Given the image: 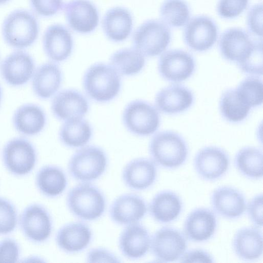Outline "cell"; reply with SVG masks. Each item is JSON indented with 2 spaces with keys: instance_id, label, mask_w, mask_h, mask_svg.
<instances>
[{
  "instance_id": "34",
  "label": "cell",
  "mask_w": 263,
  "mask_h": 263,
  "mask_svg": "<svg viewBox=\"0 0 263 263\" xmlns=\"http://www.w3.org/2000/svg\"><path fill=\"white\" fill-rule=\"evenodd\" d=\"M262 151L252 146L245 147L236 154L235 165L245 177L251 179H259L262 177Z\"/></svg>"
},
{
  "instance_id": "29",
  "label": "cell",
  "mask_w": 263,
  "mask_h": 263,
  "mask_svg": "<svg viewBox=\"0 0 263 263\" xmlns=\"http://www.w3.org/2000/svg\"><path fill=\"white\" fill-rule=\"evenodd\" d=\"M236 255L245 260H254L262 254V235L256 227H244L237 231L232 242Z\"/></svg>"
},
{
  "instance_id": "43",
  "label": "cell",
  "mask_w": 263,
  "mask_h": 263,
  "mask_svg": "<svg viewBox=\"0 0 263 263\" xmlns=\"http://www.w3.org/2000/svg\"><path fill=\"white\" fill-rule=\"evenodd\" d=\"M20 254V246L15 240L8 238L0 241V263L16 262Z\"/></svg>"
},
{
  "instance_id": "2",
  "label": "cell",
  "mask_w": 263,
  "mask_h": 263,
  "mask_svg": "<svg viewBox=\"0 0 263 263\" xmlns=\"http://www.w3.org/2000/svg\"><path fill=\"white\" fill-rule=\"evenodd\" d=\"M149 153L156 165L173 169L185 162L189 149L186 142L179 134L165 130L157 133L151 139Z\"/></svg>"
},
{
  "instance_id": "33",
  "label": "cell",
  "mask_w": 263,
  "mask_h": 263,
  "mask_svg": "<svg viewBox=\"0 0 263 263\" xmlns=\"http://www.w3.org/2000/svg\"><path fill=\"white\" fill-rule=\"evenodd\" d=\"M110 65L120 74L134 76L139 73L145 64V57L135 48L119 49L112 54Z\"/></svg>"
},
{
  "instance_id": "14",
  "label": "cell",
  "mask_w": 263,
  "mask_h": 263,
  "mask_svg": "<svg viewBox=\"0 0 263 263\" xmlns=\"http://www.w3.org/2000/svg\"><path fill=\"white\" fill-rule=\"evenodd\" d=\"M35 65L32 57L23 50L15 51L7 55L0 66L1 76L8 85L18 87L26 84L32 78Z\"/></svg>"
},
{
  "instance_id": "13",
  "label": "cell",
  "mask_w": 263,
  "mask_h": 263,
  "mask_svg": "<svg viewBox=\"0 0 263 263\" xmlns=\"http://www.w3.org/2000/svg\"><path fill=\"white\" fill-rule=\"evenodd\" d=\"M230 160L228 154L221 148L206 146L200 149L194 159L196 172L202 179L214 181L228 171Z\"/></svg>"
},
{
  "instance_id": "39",
  "label": "cell",
  "mask_w": 263,
  "mask_h": 263,
  "mask_svg": "<svg viewBox=\"0 0 263 263\" xmlns=\"http://www.w3.org/2000/svg\"><path fill=\"white\" fill-rule=\"evenodd\" d=\"M17 222V214L14 205L7 199L0 197V235L12 232Z\"/></svg>"
},
{
  "instance_id": "30",
  "label": "cell",
  "mask_w": 263,
  "mask_h": 263,
  "mask_svg": "<svg viewBox=\"0 0 263 263\" xmlns=\"http://www.w3.org/2000/svg\"><path fill=\"white\" fill-rule=\"evenodd\" d=\"M152 217L161 223L175 220L179 216L182 209V201L176 194L170 191H163L157 194L149 205Z\"/></svg>"
},
{
  "instance_id": "6",
  "label": "cell",
  "mask_w": 263,
  "mask_h": 263,
  "mask_svg": "<svg viewBox=\"0 0 263 263\" xmlns=\"http://www.w3.org/2000/svg\"><path fill=\"white\" fill-rule=\"evenodd\" d=\"M171 39L168 26L161 21L149 20L143 22L134 32L133 47L144 57H154L163 53Z\"/></svg>"
},
{
  "instance_id": "28",
  "label": "cell",
  "mask_w": 263,
  "mask_h": 263,
  "mask_svg": "<svg viewBox=\"0 0 263 263\" xmlns=\"http://www.w3.org/2000/svg\"><path fill=\"white\" fill-rule=\"evenodd\" d=\"M12 122L15 129L27 136L36 135L44 128L46 116L39 105L29 103L20 106L14 112Z\"/></svg>"
},
{
  "instance_id": "46",
  "label": "cell",
  "mask_w": 263,
  "mask_h": 263,
  "mask_svg": "<svg viewBox=\"0 0 263 263\" xmlns=\"http://www.w3.org/2000/svg\"><path fill=\"white\" fill-rule=\"evenodd\" d=\"M182 262H212L213 258L207 252L199 249L185 252L180 258Z\"/></svg>"
},
{
  "instance_id": "22",
  "label": "cell",
  "mask_w": 263,
  "mask_h": 263,
  "mask_svg": "<svg viewBox=\"0 0 263 263\" xmlns=\"http://www.w3.org/2000/svg\"><path fill=\"white\" fill-rule=\"evenodd\" d=\"M213 210L220 216L229 219L240 217L246 209L243 195L230 186H221L215 190L211 195Z\"/></svg>"
},
{
  "instance_id": "12",
  "label": "cell",
  "mask_w": 263,
  "mask_h": 263,
  "mask_svg": "<svg viewBox=\"0 0 263 263\" xmlns=\"http://www.w3.org/2000/svg\"><path fill=\"white\" fill-rule=\"evenodd\" d=\"M195 68L196 62L193 56L180 49L163 53L158 63L160 76L172 82H180L187 79L193 74Z\"/></svg>"
},
{
  "instance_id": "25",
  "label": "cell",
  "mask_w": 263,
  "mask_h": 263,
  "mask_svg": "<svg viewBox=\"0 0 263 263\" xmlns=\"http://www.w3.org/2000/svg\"><path fill=\"white\" fill-rule=\"evenodd\" d=\"M217 228L214 213L205 208H198L187 216L183 226L185 236L195 242H202L210 239Z\"/></svg>"
},
{
  "instance_id": "5",
  "label": "cell",
  "mask_w": 263,
  "mask_h": 263,
  "mask_svg": "<svg viewBox=\"0 0 263 263\" xmlns=\"http://www.w3.org/2000/svg\"><path fill=\"white\" fill-rule=\"evenodd\" d=\"M105 151L95 145L84 146L77 151L68 163L70 175L81 182H90L99 178L107 167Z\"/></svg>"
},
{
  "instance_id": "44",
  "label": "cell",
  "mask_w": 263,
  "mask_h": 263,
  "mask_svg": "<svg viewBox=\"0 0 263 263\" xmlns=\"http://www.w3.org/2000/svg\"><path fill=\"white\" fill-rule=\"evenodd\" d=\"M247 212L252 222L258 227L262 226V196L258 194L253 197L247 206Z\"/></svg>"
},
{
  "instance_id": "10",
  "label": "cell",
  "mask_w": 263,
  "mask_h": 263,
  "mask_svg": "<svg viewBox=\"0 0 263 263\" xmlns=\"http://www.w3.org/2000/svg\"><path fill=\"white\" fill-rule=\"evenodd\" d=\"M23 233L30 241L40 243L48 240L52 230V221L48 211L42 205L33 203L27 206L20 217Z\"/></svg>"
},
{
  "instance_id": "4",
  "label": "cell",
  "mask_w": 263,
  "mask_h": 263,
  "mask_svg": "<svg viewBox=\"0 0 263 263\" xmlns=\"http://www.w3.org/2000/svg\"><path fill=\"white\" fill-rule=\"evenodd\" d=\"M39 24L35 16L25 9H17L5 18L2 26V34L5 43L18 49L31 46L39 33Z\"/></svg>"
},
{
  "instance_id": "32",
  "label": "cell",
  "mask_w": 263,
  "mask_h": 263,
  "mask_svg": "<svg viewBox=\"0 0 263 263\" xmlns=\"http://www.w3.org/2000/svg\"><path fill=\"white\" fill-rule=\"evenodd\" d=\"M35 184L43 195L50 198L60 196L65 190L67 179L65 172L59 167L45 165L37 172Z\"/></svg>"
},
{
  "instance_id": "17",
  "label": "cell",
  "mask_w": 263,
  "mask_h": 263,
  "mask_svg": "<svg viewBox=\"0 0 263 263\" xmlns=\"http://www.w3.org/2000/svg\"><path fill=\"white\" fill-rule=\"evenodd\" d=\"M89 108L86 97L74 89L60 91L53 97L51 104L54 116L63 121L74 118H83Z\"/></svg>"
},
{
  "instance_id": "36",
  "label": "cell",
  "mask_w": 263,
  "mask_h": 263,
  "mask_svg": "<svg viewBox=\"0 0 263 263\" xmlns=\"http://www.w3.org/2000/svg\"><path fill=\"white\" fill-rule=\"evenodd\" d=\"M159 14L161 21L169 28H179L189 21L191 12L183 0H165L161 5Z\"/></svg>"
},
{
  "instance_id": "15",
  "label": "cell",
  "mask_w": 263,
  "mask_h": 263,
  "mask_svg": "<svg viewBox=\"0 0 263 263\" xmlns=\"http://www.w3.org/2000/svg\"><path fill=\"white\" fill-rule=\"evenodd\" d=\"M63 9L67 24L75 32L88 34L97 27L99 11L89 0H70Z\"/></svg>"
},
{
  "instance_id": "8",
  "label": "cell",
  "mask_w": 263,
  "mask_h": 263,
  "mask_svg": "<svg viewBox=\"0 0 263 263\" xmlns=\"http://www.w3.org/2000/svg\"><path fill=\"white\" fill-rule=\"evenodd\" d=\"M4 164L13 175H28L34 168L37 160L36 149L27 139L14 138L5 145L2 153Z\"/></svg>"
},
{
  "instance_id": "11",
  "label": "cell",
  "mask_w": 263,
  "mask_h": 263,
  "mask_svg": "<svg viewBox=\"0 0 263 263\" xmlns=\"http://www.w3.org/2000/svg\"><path fill=\"white\" fill-rule=\"evenodd\" d=\"M216 23L205 15L195 16L184 26L183 37L186 45L192 50L203 52L215 44L218 37Z\"/></svg>"
},
{
  "instance_id": "41",
  "label": "cell",
  "mask_w": 263,
  "mask_h": 263,
  "mask_svg": "<svg viewBox=\"0 0 263 263\" xmlns=\"http://www.w3.org/2000/svg\"><path fill=\"white\" fill-rule=\"evenodd\" d=\"M33 12L39 16L50 17L63 8V0H29Z\"/></svg>"
},
{
  "instance_id": "37",
  "label": "cell",
  "mask_w": 263,
  "mask_h": 263,
  "mask_svg": "<svg viewBox=\"0 0 263 263\" xmlns=\"http://www.w3.org/2000/svg\"><path fill=\"white\" fill-rule=\"evenodd\" d=\"M236 89L242 101L251 108L261 105L263 86L260 79L248 77L239 84Z\"/></svg>"
},
{
  "instance_id": "9",
  "label": "cell",
  "mask_w": 263,
  "mask_h": 263,
  "mask_svg": "<svg viewBox=\"0 0 263 263\" xmlns=\"http://www.w3.org/2000/svg\"><path fill=\"white\" fill-rule=\"evenodd\" d=\"M187 241L179 230L163 227L151 237L152 252L155 258L162 262H172L179 259L187 249Z\"/></svg>"
},
{
  "instance_id": "18",
  "label": "cell",
  "mask_w": 263,
  "mask_h": 263,
  "mask_svg": "<svg viewBox=\"0 0 263 263\" xmlns=\"http://www.w3.org/2000/svg\"><path fill=\"white\" fill-rule=\"evenodd\" d=\"M43 47L47 57L53 62L67 60L73 48V40L64 25L54 24L48 26L43 36Z\"/></svg>"
},
{
  "instance_id": "48",
  "label": "cell",
  "mask_w": 263,
  "mask_h": 263,
  "mask_svg": "<svg viewBox=\"0 0 263 263\" xmlns=\"http://www.w3.org/2000/svg\"><path fill=\"white\" fill-rule=\"evenodd\" d=\"M2 88L0 85V103H1V102L2 100Z\"/></svg>"
},
{
  "instance_id": "47",
  "label": "cell",
  "mask_w": 263,
  "mask_h": 263,
  "mask_svg": "<svg viewBox=\"0 0 263 263\" xmlns=\"http://www.w3.org/2000/svg\"><path fill=\"white\" fill-rule=\"evenodd\" d=\"M10 0H0V5H3L7 3Z\"/></svg>"
},
{
  "instance_id": "40",
  "label": "cell",
  "mask_w": 263,
  "mask_h": 263,
  "mask_svg": "<svg viewBox=\"0 0 263 263\" xmlns=\"http://www.w3.org/2000/svg\"><path fill=\"white\" fill-rule=\"evenodd\" d=\"M248 4L249 0H218L216 11L221 17L232 19L241 14Z\"/></svg>"
},
{
  "instance_id": "21",
  "label": "cell",
  "mask_w": 263,
  "mask_h": 263,
  "mask_svg": "<svg viewBox=\"0 0 263 263\" xmlns=\"http://www.w3.org/2000/svg\"><path fill=\"white\" fill-rule=\"evenodd\" d=\"M157 174L155 163L144 158L129 161L122 172L123 182L128 188L142 191L151 187L155 182Z\"/></svg>"
},
{
  "instance_id": "16",
  "label": "cell",
  "mask_w": 263,
  "mask_h": 263,
  "mask_svg": "<svg viewBox=\"0 0 263 263\" xmlns=\"http://www.w3.org/2000/svg\"><path fill=\"white\" fill-rule=\"evenodd\" d=\"M147 211L144 200L135 194H124L118 196L109 209L111 219L116 223L128 226L138 223Z\"/></svg>"
},
{
  "instance_id": "26",
  "label": "cell",
  "mask_w": 263,
  "mask_h": 263,
  "mask_svg": "<svg viewBox=\"0 0 263 263\" xmlns=\"http://www.w3.org/2000/svg\"><path fill=\"white\" fill-rule=\"evenodd\" d=\"M133 26L130 12L124 7H115L108 9L102 21V28L106 37L110 41L119 43L130 35Z\"/></svg>"
},
{
  "instance_id": "45",
  "label": "cell",
  "mask_w": 263,
  "mask_h": 263,
  "mask_svg": "<svg viewBox=\"0 0 263 263\" xmlns=\"http://www.w3.org/2000/svg\"><path fill=\"white\" fill-rule=\"evenodd\" d=\"M86 259L89 262H120V260L114 254L101 248H93L90 250L87 254Z\"/></svg>"
},
{
  "instance_id": "42",
  "label": "cell",
  "mask_w": 263,
  "mask_h": 263,
  "mask_svg": "<svg viewBox=\"0 0 263 263\" xmlns=\"http://www.w3.org/2000/svg\"><path fill=\"white\" fill-rule=\"evenodd\" d=\"M262 8L261 4L254 5L250 9L247 17V25L249 32L260 38L262 36Z\"/></svg>"
},
{
  "instance_id": "7",
  "label": "cell",
  "mask_w": 263,
  "mask_h": 263,
  "mask_svg": "<svg viewBox=\"0 0 263 263\" xmlns=\"http://www.w3.org/2000/svg\"><path fill=\"white\" fill-rule=\"evenodd\" d=\"M122 122L133 135L145 137L153 134L160 125V116L156 107L142 100L129 102L122 113Z\"/></svg>"
},
{
  "instance_id": "35",
  "label": "cell",
  "mask_w": 263,
  "mask_h": 263,
  "mask_svg": "<svg viewBox=\"0 0 263 263\" xmlns=\"http://www.w3.org/2000/svg\"><path fill=\"white\" fill-rule=\"evenodd\" d=\"M250 109L251 107L241 99L236 89L226 90L220 97V113L226 120L230 122L242 121L248 116Z\"/></svg>"
},
{
  "instance_id": "31",
  "label": "cell",
  "mask_w": 263,
  "mask_h": 263,
  "mask_svg": "<svg viewBox=\"0 0 263 263\" xmlns=\"http://www.w3.org/2000/svg\"><path fill=\"white\" fill-rule=\"evenodd\" d=\"M92 129L83 118H74L64 121L59 133L61 143L70 148H81L90 140Z\"/></svg>"
},
{
  "instance_id": "27",
  "label": "cell",
  "mask_w": 263,
  "mask_h": 263,
  "mask_svg": "<svg viewBox=\"0 0 263 263\" xmlns=\"http://www.w3.org/2000/svg\"><path fill=\"white\" fill-rule=\"evenodd\" d=\"M62 80L60 67L53 62L45 63L34 71L32 80L33 91L40 99H49L58 91Z\"/></svg>"
},
{
  "instance_id": "3",
  "label": "cell",
  "mask_w": 263,
  "mask_h": 263,
  "mask_svg": "<svg viewBox=\"0 0 263 263\" xmlns=\"http://www.w3.org/2000/svg\"><path fill=\"white\" fill-rule=\"evenodd\" d=\"M66 203L74 216L85 221H93L101 217L106 206L103 193L90 182H81L71 189Z\"/></svg>"
},
{
  "instance_id": "23",
  "label": "cell",
  "mask_w": 263,
  "mask_h": 263,
  "mask_svg": "<svg viewBox=\"0 0 263 263\" xmlns=\"http://www.w3.org/2000/svg\"><path fill=\"white\" fill-rule=\"evenodd\" d=\"M92 236L91 230L88 225L82 222H73L59 229L55 241L61 250L73 254L85 250L90 244Z\"/></svg>"
},
{
  "instance_id": "19",
  "label": "cell",
  "mask_w": 263,
  "mask_h": 263,
  "mask_svg": "<svg viewBox=\"0 0 263 263\" xmlns=\"http://www.w3.org/2000/svg\"><path fill=\"white\" fill-rule=\"evenodd\" d=\"M254 42L243 29L231 28L226 30L221 35L219 48L224 59L237 64L249 54Z\"/></svg>"
},
{
  "instance_id": "38",
  "label": "cell",
  "mask_w": 263,
  "mask_h": 263,
  "mask_svg": "<svg viewBox=\"0 0 263 263\" xmlns=\"http://www.w3.org/2000/svg\"><path fill=\"white\" fill-rule=\"evenodd\" d=\"M239 69L244 73L251 75L262 74V40H255L252 50L242 61L237 63Z\"/></svg>"
},
{
  "instance_id": "1",
  "label": "cell",
  "mask_w": 263,
  "mask_h": 263,
  "mask_svg": "<svg viewBox=\"0 0 263 263\" xmlns=\"http://www.w3.org/2000/svg\"><path fill=\"white\" fill-rule=\"evenodd\" d=\"M84 90L90 99L106 103L119 94L121 86L120 75L109 64L97 63L85 71L83 77Z\"/></svg>"
},
{
  "instance_id": "20",
  "label": "cell",
  "mask_w": 263,
  "mask_h": 263,
  "mask_svg": "<svg viewBox=\"0 0 263 263\" xmlns=\"http://www.w3.org/2000/svg\"><path fill=\"white\" fill-rule=\"evenodd\" d=\"M151 237L148 230L136 223L126 226L118 241L122 254L126 257L137 259L145 256L150 249Z\"/></svg>"
},
{
  "instance_id": "24",
  "label": "cell",
  "mask_w": 263,
  "mask_h": 263,
  "mask_svg": "<svg viewBox=\"0 0 263 263\" xmlns=\"http://www.w3.org/2000/svg\"><path fill=\"white\" fill-rule=\"evenodd\" d=\"M193 101L192 91L178 84L161 89L155 99L157 109L166 114H176L185 111L192 106Z\"/></svg>"
}]
</instances>
